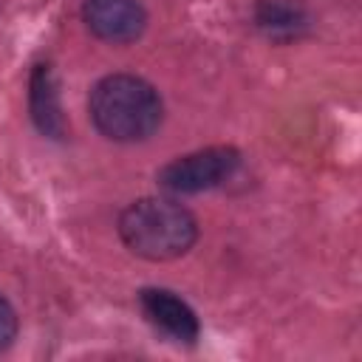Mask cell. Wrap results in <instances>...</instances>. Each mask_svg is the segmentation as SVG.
Instances as JSON below:
<instances>
[{"mask_svg": "<svg viewBox=\"0 0 362 362\" xmlns=\"http://www.w3.org/2000/svg\"><path fill=\"white\" fill-rule=\"evenodd\" d=\"M88 110L96 130L105 139L122 144L150 139L164 119L158 90L136 74L102 76L90 90Z\"/></svg>", "mask_w": 362, "mask_h": 362, "instance_id": "1", "label": "cell"}, {"mask_svg": "<svg viewBox=\"0 0 362 362\" xmlns=\"http://www.w3.org/2000/svg\"><path fill=\"white\" fill-rule=\"evenodd\" d=\"M124 246L144 260H175L198 240L195 215L173 198H139L119 215Z\"/></svg>", "mask_w": 362, "mask_h": 362, "instance_id": "2", "label": "cell"}, {"mask_svg": "<svg viewBox=\"0 0 362 362\" xmlns=\"http://www.w3.org/2000/svg\"><path fill=\"white\" fill-rule=\"evenodd\" d=\"M238 167H240V153L235 147H206L173 158L158 170L156 181L170 195H195L221 187L235 175Z\"/></svg>", "mask_w": 362, "mask_h": 362, "instance_id": "3", "label": "cell"}, {"mask_svg": "<svg viewBox=\"0 0 362 362\" xmlns=\"http://www.w3.org/2000/svg\"><path fill=\"white\" fill-rule=\"evenodd\" d=\"M82 20L105 42H133L147 28V11L139 0H85Z\"/></svg>", "mask_w": 362, "mask_h": 362, "instance_id": "4", "label": "cell"}, {"mask_svg": "<svg viewBox=\"0 0 362 362\" xmlns=\"http://www.w3.org/2000/svg\"><path fill=\"white\" fill-rule=\"evenodd\" d=\"M139 303H141L144 317L158 331H164L167 337H173L178 342H195L198 339V331H201L198 317L178 294H173L167 288H144L139 294Z\"/></svg>", "mask_w": 362, "mask_h": 362, "instance_id": "5", "label": "cell"}, {"mask_svg": "<svg viewBox=\"0 0 362 362\" xmlns=\"http://www.w3.org/2000/svg\"><path fill=\"white\" fill-rule=\"evenodd\" d=\"M28 110L37 130L48 139H65V116L51 65H34L28 79Z\"/></svg>", "mask_w": 362, "mask_h": 362, "instance_id": "6", "label": "cell"}, {"mask_svg": "<svg viewBox=\"0 0 362 362\" xmlns=\"http://www.w3.org/2000/svg\"><path fill=\"white\" fill-rule=\"evenodd\" d=\"M255 23L272 40H297L308 28L305 11L291 0H260L255 8Z\"/></svg>", "mask_w": 362, "mask_h": 362, "instance_id": "7", "label": "cell"}, {"mask_svg": "<svg viewBox=\"0 0 362 362\" xmlns=\"http://www.w3.org/2000/svg\"><path fill=\"white\" fill-rule=\"evenodd\" d=\"M17 337V311L6 297H0V351L8 348Z\"/></svg>", "mask_w": 362, "mask_h": 362, "instance_id": "8", "label": "cell"}]
</instances>
